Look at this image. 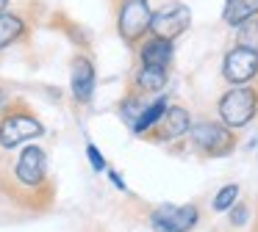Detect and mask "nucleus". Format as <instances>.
I'll return each instance as SVG.
<instances>
[{"label": "nucleus", "mask_w": 258, "mask_h": 232, "mask_svg": "<svg viewBox=\"0 0 258 232\" xmlns=\"http://www.w3.org/2000/svg\"><path fill=\"white\" fill-rule=\"evenodd\" d=\"M239 138H236V130L225 127L222 122L214 119H197L191 122L189 130V149L197 155V158H228L236 149Z\"/></svg>", "instance_id": "1"}, {"label": "nucleus", "mask_w": 258, "mask_h": 232, "mask_svg": "<svg viewBox=\"0 0 258 232\" xmlns=\"http://www.w3.org/2000/svg\"><path fill=\"white\" fill-rule=\"evenodd\" d=\"M42 133H45V125L23 99H12L0 113V147L3 149H14L31 138H39Z\"/></svg>", "instance_id": "2"}, {"label": "nucleus", "mask_w": 258, "mask_h": 232, "mask_svg": "<svg viewBox=\"0 0 258 232\" xmlns=\"http://www.w3.org/2000/svg\"><path fill=\"white\" fill-rule=\"evenodd\" d=\"M219 122L230 130H244L258 116V86H230L217 102Z\"/></svg>", "instance_id": "3"}, {"label": "nucleus", "mask_w": 258, "mask_h": 232, "mask_svg": "<svg viewBox=\"0 0 258 232\" xmlns=\"http://www.w3.org/2000/svg\"><path fill=\"white\" fill-rule=\"evenodd\" d=\"M153 9L150 0H119L117 3V33L128 47H139L150 33Z\"/></svg>", "instance_id": "4"}, {"label": "nucleus", "mask_w": 258, "mask_h": 232, "mask_svg": "<svg viewBox=\"0 0 258 232\" xmlns=\"http://www.w3.org/2000/svg\"><path fill=\"white\" fill-rule=\"evenodd\" d=\"M191 25V9L180 0H169V3L158 6L153 11V22H150V36L158 39H169L175 42L178 36H183Z\"/></svg>", "instance_id": "5"}, {"label": "nucleus", "mask_w": 258, "mask_h": 232, "mask_svg": "<svg viewBox=\"0 0 258 232\" xmlns=\"http://www.w3.org/2000/svg\"><path fill=\"white\" fill-rule=\"evenodd\" d=\"M14 180L28 191H47L50 180H47V155L42 147L31 144L20 152L17 163H14Z\"/></svg>", "instance_id": "6"}, {"label": "nucleus", "mask_w": 258, "mask_h": 232, "mask_svg": "<svg viewBox=\"0 0 258 232\" xmlns=\"http://www.w3.org/2000/svg\"><path fill=\"white\" fill-rule=\"evenodd\" d=\"M258 77V53L250 47L233 44L222 58V80L228 86H250Z\"/></svg>", "instance_id": "7"}, {"label": "nucleus", "mask_w": 258, "mask_h": 232, "mask_svg": "<svg viewBox=\"0 0 258 232\" xmlns=\"http://www.w3.org/2000/svg\"><path fill=\"white\" fill-rule=\"evenodd\" d=\"M200 224V207L191 204H161L150 213L153 232H191Z\"/></svg>", "instance_id": "8"}, {"label": "nucleus", "mask_w": 258, "mask_h": 232, "mask_svg": "<svg viewBox=\"0 0 258 232\" xmlns=\"http://www.w3.org/2000/svg\"><path fill=\"white\" fill-rule=\"evenodd\" d=\"M191 130V113L189 108H183V105H169L167 113H164V119L158 122L156 127H153L150 133H147V141H178V138L189 136Z\"/></svg>", "instance_id": "9"}, {"label": "nucleus", "mask_w": 258, "mask_h": 232, "mask_svg": "<svg viewBox=\"0 0 258 232\" xmlns=\"http://www.w3.org/2000/svg\"><path fill=\"white\" fill-rule=\"evenodd\" d=\"M70 88H73V97L78 102H92V94H95V66L86 55H75L73 58V69H70Z\"/></svg>", "instance_id": "10"}, {"label": "nucleus", "mask_w": 258, "mask_h": 232, "mask_svg": "<svg viewBox=\"0 0 258 232\" xmlns=\"http://www.w3.org/2000/svg\"><path fill=\"white\" fill-rule=\"evenodd\" d=\"M136 55H139L142 66H167L169 69L172 55H175V42L158 39V36H147L145 42L136 47Z\"/></svg>", "instance_id": "11"}, {"label": "nucleus", "mask_w": 258, "mask_h": 232, "mask_svg": "<svg viewBox=\"0 0 258 232\" xmlns=\"http://www.w3.org/2000/svg\"><path fill=\"white\" fill-rule=\"evenodd\" d=\"M167 83H169V69H167V66H142L139 64V69L134 72L128 88H131V91L145 94V97H150V94L164 91Z\"/></svg>", "instance_id": "12"}, {"label": "nucleus", "mask_w": 258, "mask_h": 232, "mask_svg": "<svg viewBox=\"0 0 258 232\" xmlns=\"http://www.w3.org/2000/svg\"><path fill=\"white\" fill-rule=\"evenodd\" d=\"M169 108V97H164V94H158L156 99H150V105H147L145 110H142V116L131 125V133L134 136H147V133L153 130V127L158 125V122L164 119V113H167Z\"/></svg>", "instance_id": "13"}, {"label": "nucleus", "mask_w": 258, "mask_h": 232, "mask_svg": "<svg viewBox=\"0 0 258 232\" xmlns=\"http://www.w3.org/2000/svg\"><path fill=\"white\" fill-rule=\"evenodd\" d=\"M258 17V0H225L222 9V22L228 28H241L244 22Z\"/></svg>", "instance_id": "14"}, {"label": "nucleus", "mask_w": 258, "mask_h": 232, "mask_svg": "<svg viewBox=\"0 0 258 232\" xmlns=\"http://www.w3.org/2000/svg\"><path fill=\"white\" fill-rule=\"evenodd\" d=\"M25 33H28V28H25V20L20 14H14V11L0 14V50L17 44L20 39H25Z\"/></svg>", "instance_id": "15"}, {"label": "nucleus", "mask_w": 258, "mask_h": 232, "mask_svg": "<svg viewBox=\"0 0 258 232\" xmlns=\"http://www.w3.org/2000/svg\"><path fill=\"white\" fill-rule=\"evenodd\" d=\"M147 105H150V102H147L145 94L131 91V88H128V91H125V97H122V102H119V116H122V122L131 127L142 116V110H145Z\"/></svg>", "instance_id": "16"}, {"label": "nucleus", "mask_w": 258, "mask_h": 232, "mask_svg": "<svg viewBox=\"0 0 258 232\" xmlns=\"http://www.w3.org/2000/svg\"><path fill=\"white\" fill-rule=\"evenodd\" d=\"M239 193H241V188L236 185V182L222 185L217 193H214V199H211V210L214 213H228V210L239 202Z\"/></svg>", "instance_id": "17"}, {"label": "nucleus", "mask_w": 258, "mask_h": 232, "mask_svg": "<svg viewBox=\"0 0 258 232\" xmlns=\"http://www.w3.org/2000/svg\"><path fill=\"white\" fill-rule=\"evenodd\" d=\"M233 44H241V47H250L258 53V17L250 22H244L241 28H236V39Z\"/></svg>", "instance_id": "18"}, {"label": "nucleus", "mask_w": 258, "mask_h": 232, "mask_svg": "<svg viewBox=\"0 0 258 232\" xmlns=\"http://www.w3.org/2000/svg\"><path fill=\"white\" fill-rule=\"evenodd\" d=\"M247 218H250V207H247L244 202H236L233 207L228 210V221H230V226H244V224H247Z\"/></svg>", "instance_id": "19"}, {"label": "nucleus", "mask_w": 258, "mask_h": 232, "mask_svg": "<svg viewBox=\"0 0 258 232\" xmlns=\"http://www.w3.org/2000/svg\"><path fill=\"white\" fill-rule=\"evenodd\" d=\"M86 158H89V163L95 171H106V158L100 155V149H97L95 144H86Z\"/></svg>", "instance_id": "20"}, {"label": "nucleus", "mask_w": 258, "mask_h": 232, "mask_svg": "<svg viewBox=\"0 0 258 232\" xmlns=\"http://www.w3.org/2000/svg\"><path fill=\"white\" fill-rule=\"evenodd\" d=\"M108 180L114 182V188H117V191H128V185H125V180L117 174V171H108Z\"/></svg>", "instance_id": "21"}, {"label": "nucleus", "mask_w": 258, "mask_h": 232, "mask_svg": "<svg viewBox=\"0 0 258 232\" xmlns=\"http://www.w3.org/2000/svg\"><path fill=\"white\" fill-rule=\"evenodd\" d=\"M6 6H9V0H0V14L6 11Z\"/></svg>", "instance_id": "22"}, {"label": "nucleus", "mask_w": 258, "mask_h": 232, "mask_svg": "<svg viewBox=\"0 0 258 232\" xmlns=\"http://www.w3.org/2000/svg\"><path fill=\"white\" fill-rule=\"evenodd\" d=\"M255 232H258V226H255Z\"/></svg>", "instance_id": "23"}]
</instances>
